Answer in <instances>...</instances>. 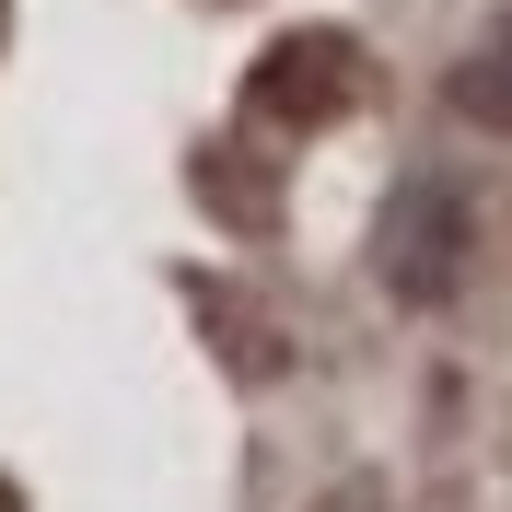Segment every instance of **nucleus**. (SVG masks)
I'll list each match as a JSON object with an SVG mask.
<instances>
[{
  "mask_svg": "<svg viewBox=\"0 0 512 512\" xmlns=\"http://www.w3.org/2000/svg\"><path fill=\"white\" fill-rule=\"evenodd\" d=\"M466 256H478V198H466V175H443V163H419V175H396V198H384V291L396 303H443L454 280H466Z\"/></svg>",
  "mask_w": 512,
  "mask_h": 512,
  "instance_id": "nucleus-1",
  "label": "nucleus"
},
{
  "mask_svg": "<svg viewBox=\"0 0 512 512\" xmlns=\"http://www.w3.org/2000/svg\"><path fill=\"white\" fill-rule=\"evenodd\" d=\"M350 94H361V47H350L338 24L280 35V47L245 70V128H338Z\"/></svg>",
  "mask_w": 512,
  "mask_h": 512,
  "instance_id": "nucleus-2",
  "label": "nucleus"
},
{
  "mask_svg": "<svg viewBox=\"0 0 512 512\" xmlns=\"http://www.w3.org/2000/svg\"><path fill=\"white\" fill-rule=\"evenodd\" d=\"M454 105H466V117H489V128H512V12H501V35H489L478 59L454 70Z\"/></svg>",
  "mask_w": 512,
  "mask_h": 512,
  "instance_id": "nucleus-3",
  "label": "nucleus"
}]
</instances>
